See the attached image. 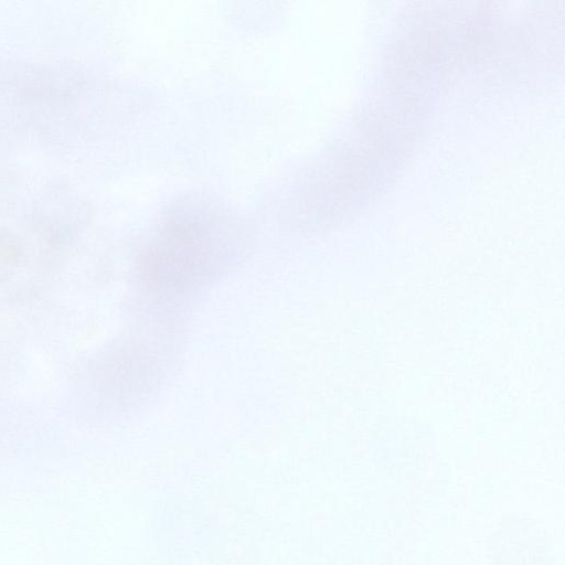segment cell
Here are the masks:
<instances>
[{
    "mask_svg": "<svg viewBox=\"0 0 565 565\" xmlns=\"http://www.w3.org/2000/svg\"><path fill=\"white\" fill-rule=\"evenodd\" d=\"M220 247V239L201 217L173 215L141 253V280L159 296L189 292L213 277L221 260Z\"/></svg>",
    "mask_w": 565,
    "mask_h": 565,
    "instance_id": "obj_1",
    "label": "cell"
}]
</instances>
